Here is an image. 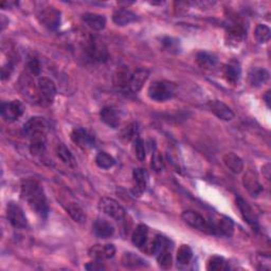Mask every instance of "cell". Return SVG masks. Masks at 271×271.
I'll return each instance as SVG.
<instances>
[{"label": "cell", "mask_w": 271, "mask_h": 271, "mask_svg": "<svg viewBox=\"0 0 271 271\" xmlns=\"http://www.w3.org/2000/svg\"><path fill=\"white\" fill-rule=\"evenodd\" d=\"M21 198L26 201L33 212H35L40 218H47L49 213V206L47 198L42 187L37 181L25 180L21 184Z\"/></svg>", "instance_id": "1"}, {"label": "cell", "mask_w": 271, "mask_h": 271, "mask_svg": "<svg viewBox=\"0 0 271 271\" xmlns=\"http://www.w3.org/2000/svg\"><path fill=\"white\" fill-rule=\"evenodd\" d=\"M177 90V86L169 80H156L148 87V97L156 102H165L172 99Z\"/></svg>", "instance_id": "2"}, {"label": "cell", "mask_w": 271, "mask_h": 271, "mask_svg": "<svg viewBox=\"0 0 271 271\" xmlns=\"http://www.w3.org/2000/svg\"><path fill=\"white\" fill-rule=\"evenodd\" d=\"M85 52L88 59L96 63H105L110 58L106 45L98 36L90 35L88 37L85 45Z\"/></svg>", "instance_id": "3"}, {"label": "cell", "mask_w": 271, "mask_h": 271, "mask_svg": "<svg viewBox=\"0 0 271 271\" xmlns=\"http://www.w3.org/2000/svg\"><path fill=\"white\" fill-rule=\"evenodd\" d=\"M182 221L189 227L207 234H215L212 222H208L202 215L195 211H184L181 214Z\"/></svg>", "instance_id": "4"}, {"label": "cell", "mask_w": 271, "mask_h": 271, "mask_svg": "<svg viewBox=\"0 0 271 271\" xmlns=\"http://www.w3.org/2000/svg\"><path fill=\"white\" fill-rule=\"evenodd\" d=\"M99 210L116 221L123 220L126 214L125 209L117 200L110 197H104L99 201Z\"/></svg>", "instance_id": "5"}, {"label": "cell", "mask_w": 271, "mask_h": 271, "mask_svg": "<svg viewBox=\"0 0 271 271\" xmlns=\"http://www.w3.org/2000/svg\"><path fill=\"white\" fill-rule=\"evenodd\" d=\"M37 90L39 94V103L42 105L51 104L57 96L56 84L48 77H40L38 79Z\"/></svg>", "instance_id": "6"}, {"label": "cell", "mask_w": 271, "mask_h": 271, "mask_svg": "<svg viewBox=\"0 0 271 271\" xmlns=\"http://www.w3.org/2000/svg\"><path fill=\"white\" fill-rule=\"evenodd\" d=\"M38 20L45 28L49 30H57L61 24V12L53 7H47L39 12Z\"/></svg>", "instance_id": "7"}, {"label": "cell", "mask_w": 271, "mask_h": 271, "mask_svg": "<svg viewBox=\"0 0 271 271\" xmlns=\"http://www.w3.org/2000/svg\"><path fill=\"white\" fill-rule=\"evenodd\" d=\"M0 112H2V117L6 122L13 123L23 115L24 106L20 101H11L8 103H3Z\"/></svg>", "instance_id": "8"}, {"label": "cell", "mask_w": 271, "mask_h": 271, "mask_svg": "<svg viewBox=\"0 0 271 271\" xmlns=\"http://www.w3.org/2000/svg\"><path fill=\"white\" fill-rule=\"evenodd\" d=\"M7 218L10 224L18 229H23L28 225L25 215L22 209L14 202H10L7 207Z\"/></svg>", "instance_id": "9"}, {"label": "cell", "mask_w": 271, "mask_h": 271, "mask_svg": "<svg viewBox=\"0 0 271 271\" xmlns=\"http://www.w3.org/2000/svg\"><path fill=\"white\" fill-rule=\"evenodd\" d=\"M117 252L116 247L113 243H107V245H96L89 249V256L93 260L103 261L113 259Z\"/></svg>", "instance_id": "10"}, {"label": "cell", "mask_w": 271, "mask_h": 271, "mask_svg": "<svg viewBox=\"0 0 271 271\" xmlns=\"http://www.w3.org/2000/svg\"><path fill=\"white\" fill-rule=\"evenodd\" d=\"M236 206L242 216V219L245 222L251 226L253 229H257L259 227V222H257L256 214L254 213L253 209L249 206V203L241 197L236 198Z\"/></svg>", "instance_id": "11"}, {"label": "cell", "mask_w": 271, "mask_h": 271, "mask_svg": "<svg viewBox=\"0 0 271 271\" xmlns=\"http://www.w3.org/2000/svg\"><path fill=\"white\" fill-rule=\"evenodd\" d=\"M70 137L73 143H75L77 146L82 148H90L94 145L93 136L85 128L82 127L74 128L71 132Z\"/></svg>", "instance_id": "12"}, {"label": "cell", "mask_w": 271, "mask_h": 271, "mask_svg": "<svg viewBox=\"0 0 271 271\" xmlns=\"http://www.w3.org/2000/svg\"><path fill=\"white\" fill-rule=\"evenodd\" d=\"M208 107L210 111L221 120L224 121H231L234 118V113L227 104L222 101L213 100L208 102Z\"/></svg>", "instance_id": "13"}, {"label": "cell", "mask_w": 271, "mask_h": 271, "mask_svg": "<svg viewBox=\"0 0 271 271\" xmlns=\"http://www.w3.org/2000/svg\"><path fill=\"white\" fill-rule=\"evenodd\" d=\"M23 132L29 138L34 137L37 134L46 133V123L42 118L33 117L25 122L23 125Z\"/></svg>", "instance_id": "14"}, {"label": "cell", "mask_w": 271, "mask_h": 271, "mask_svg": "<svg viewBox=\"0 0 271 271\" xmlns=\"http://www.w3.org/2000/svg\"><path fill=\"white\" fill-rule=\"evenodd\" d=\"M133 185L131 188V193L134 196H141L145 191L147 184V173L143 169H134L132 172Z\"/></svg>", "instance_id": "15"}, {"label": "cell", "mask_w": 271, "mask_h": 271, "mask_svg": "<svg viewBox=\"0 0 271 271\" xmlns=\"http://www.w3.org/2000/svg\"><path fill=\"white\" fill-rule=\"evenodd\" d=\"M113 20L117 25L124 26V25H127L129 23L137 21L138 15L126 8H121V9H117L114 12Z\"/></svg>", "instance_id": "16"}, {"label": "cell", "mask_w": 271, "mask_h": 271, "mask_svg": "<svg viewBox=\"0 0 271 271\" xmlns=\"http://www.w3.org/2000/svg\"><path fill=\"white\" fill-rule=\"evenodd\" d=\"M242 184L251 196H257L263 192L262 184L260 183L259 179H257L256 175L251 171H248L245 175H243Z\"/></svg>", "instance_id": "17"}, {"label": "cell", "mask_w": 271, "mask_h": 271, "mask_svg": "<svg viewBox=\"0 0 271 271\" xmlns=\"http://www.w3.org/2000/svg\"><path fill=\"white\" fill-rule=\"evenodd\" d=\"M82 20L93 31H102L106 26L105 16L97 13H85L82 15Z\"/></svg>", "instance_id": "18"}, {"label": "cell", "mask_w": 271, "mask_h": 271, "mask_svg": "<svg viewBox=\"0 0 271 271\" xmlns=\"http://www.w3.org/2000/svg\"><path fill=\"white\" fill-rule=\"evenodd\" d=\"M93 232L100 238H108L114 235L115 227L104 219H98L93 224Z\"/></svg>", "instance_id": "19"}, {"label": "cell", "mask_w": 271, "mask_h": 271, "mask_svg": "<svg viewBox=\"0 0 271 271\" xmlns=\"http://www.w3.org/2000/svg\"><path fill=\"white\" fill-rule=\"evenodd\" d=\"M269 76L270 74L266 69H264V68L256 67V68H252V69L250 70L248 78H249V83L253 87H261L268 82Z\"/></svg>", "instance_id": "20"}, {"label": "cell", "mask_w": 271, "mask_h": 271, "mask_svg": "<svg viewBox=\"0 0 271 271\" xmlns=\"http://www.w3.org/2000/svg\"><path fill=\"white\" fill-rule=\"evenodd\" d=\"M148 76H150V72H148L146 69H139L137 71H134L131 74L128 89L134 93L139 92L142 89L143 85L145 84Z\"/></svg>", "instance_id": "21"}, {"label": "cell", "mask_w": 271, "mask_h": 271, "mask_svg": "<svg viewBox=\"0 0 271 271\" xmlns=\"http://www.w3.org/2000/svg\"><path fill=\"white\" fill-rule=\"evenodd\" d=\"M100 118L106 125L112 128H117L120 125L121 118L114 107H104L100 113Z\"/></svg>", "instance_id": "22"}, {"label": "cell", "mask_w": 271, "mask_h": 271, "mask_svg": "<svg viewBox=\"0 0 271 271\" xmlns=\"http://www.w3.org/2000/svg\"><path fill=\"white\" fill-rule=\"evenodd\" d=\"M131 74L132 73L125 66H122V67L118 68L117 71L114 74V85L120 89L128 87L130 78H131Z\"/></svg>", "instance_id": "23"}, {"label": "cell", "mask_w": 271, "mask_h": 271, "mask_svg": "<svg viewBox=\"0 0 271 271\" xmlns=\"http://www.w3.org/2000/svg\"><path fill=\"white\" fill-rule=\"evenodd\" d=\"M224 165L234 174H239L243 170V162L240 157L234 153H227L223 156Z\"/></svg>", "instance_id": "24"}, {"label": "cell", "mask_w": 271, "mask_h": 271, "mask_svg": "<svg viewBox=\"0 0 271 271\" xmlns=\"http://www.w3.org/2000/svg\"><path fill=\"white\" fill-rule=\"evenodd\" d=\"M196 62L197 64L203 68V69H213L218 65L219 59L214 53L208 51H200L196 54Z\"/></svg>", "instance_id": "25"}, {"label": "cell", "mask_w": 271, "mask_h": 271, "mask_svg": "<svg viewBox=\"0 0 271 271\" xmlns=\"http://www.w3.org/2000/svg\"><path fill=\"white\" fill-rule=\"evenodd\" d=\"M214 233L224 236H232L234 232V224L228 218H222L218 223H213Z\"/></svg>", "instance_id": "26"}, {"label": "cell", "mask_w": 271, "mask_h": 271, "mask_svg": "<svg viewBox=\"0 0 271 271\" xmlns=\"http://www.w3.org/2000/svg\"><path fill=\"white\" fill-rule=\"evenodd\" d=\"M245 31L240 25H232L227 30L226 40L230 46H237L241 43Z\"/></svg>", "instance_id": "27"}, {"label": "cell", "mask_w": 271, "mask_h": 271, "mask_svg": "<svg viewBox=\"0 0 271 271\" xmlns=\"http://www.w3.org/2000/svg\"><path fill=\"white\" fill-rule=\"evenodd\" d=\"M46 151V133L37 134L30 138V153L33 156H40Z\"/></svg>", "instance_id": "28"}, {"label": "cell", "mask_w": 271, "mask_h": 271, "mask_svg": "<svg viewBox=\"0 0 271 271\" xmlns=\"http://www.w3.org/2000/svg\"><path fill=\"white\" fill-rule=\"evenodd\" d=\"M147 234H148V228L145 225H139L133 230L131 235V241L133 245L137 248H142L145 246L147 240Z\"/></svg>", "instance_id": "29"}, {"label": "cell", "mask_w": 271, "mask_h": 271, "mask_svg": "<svg viewBox=\"0 0 271 271\" xmlns=\"http://www.w3.org/2000/svg\"><path fill=\"white\" fill-rule=\"evenodd\" d=\"M122 264L127 268H140L147 266V263L140 256L131 252H126L122 256Z\"/></svg>", "instance_id": "30"}, {"label": "cell", "mask_w": 271, "mask_h": 271, "mask_svg": "<svg viewBox=\"0 0 271 271\" xmlns=\"http://www.w3.org/2000/svg\"><path fill=\"white\" fill-rule=\"evenodd\" d=\"M240 67L239 64L236 62H231L229 63L226 67H225V76L228 79V82L232 83V84H236L238 82V79L240 77Z\"/></svg>", "instance_id": "31"}, {"label": "cell", "mask_w": 271, "mask_h": 271, "mask_svg": "<svg viewBox=\"0 0 271 271\" xmlns=\"http://www.w3.org/2000/svg\"><path fill=\"white\" fill-rule=\"evenodd\" d=\"M57 155L58 157L62 160L63 164H65L66 166L68 167H75L76 162H75V159L72 155V153L70 152L69 148H68L65 144L63 143H60L57 147Z\"/></svg>", "instance_id": "32"}, {"label": "cell", "mask_w": 271, "mask_h": 271, "mask_svg": "<svg viewBox=\"0 0 271 271\" xmlns=\"http://www.w3.org/2000/svg\"><path fill=\"white\" fill-rule=\"evenodd\" d=\"M67 212L70 215V218L77 224H84L86 222V215L84 210L80 208L77 203L71 202L67 207Z\"/></svg>", "instance_id": "33"}, {"label": "cell", "mask_w": 271, "mask_h": 271, "mask_svg": "<svg viewBox=\"0 0 271 271\" xmlns=\"http://www.w3.org/2000/svg\"><path fill=\"white\" fill-rule=\"evenodd\" d=\"M156 259H157L158 266L161 269L168 270L173 265V256H172V253L169 250V248L164 249V250H161L160 252H158L156 254Z\"/></svg>", "instance_id": "34"}, {"label": "cell", "mask_w": 271, "mask_h": 271, "mask_svg": "<svg viewBox=\"0 0 271 271\" xmlns=\"http://www.w3.org/2000/svg\"><path fill=\"white\" fill-rule=\"evenodd\" d=\"M193 259V250L187 245H181L177 251V263L180 265H188Z\"/></svg>", "instance_id": "35"}, {"label": "cell", "mask_w": 271, "mask_h": 271, "mask_svg": "<svg viewBox=\"0 0 271 271\" xmlns=\"http://www.w3.org/2000/svg\"><path fill=\"white\" fill-rule=\"evenodd\" d=\"M96 164L100 169L108 170L116 165V160L113 156L105 152H100L96 157Z\"/></svg>", "instance_id": "36"}, {"label": "cell", "mask_w": 271, "mask_h": 271, "mask_svg": "<svg viewBox=\"0 0 271 271\" xmlns=\"http://www.w3.org/2000/svg\"><path fill=\"white\" fill-rule=\"evenodd\" d=\"M271 35V31L269 26L266 24H257L254 30V37L257 43L260 44H266L269 42Z\"/></svg>", "instance_id": "37"}, {"label": "cell", "mask_w": 271, "mask_h": 271, "mask_svg": "<svg viewBox=\"0 0 271 271\" xmlns=\"http://www.w3.org/2000/svg\"><path fill=\"white\" fill-rule=\"evenodd\" d=\"M207 269L210 271H222V270H227V262L225 261L224 257L214 255L210 257V260L208 261L207 264Z\"/></svg>", "instance_id": "38"}, {"label": "cell", "mask_w": 271, "mask_h": 271, "mask_svg": "<svg viewBox=\"0 0 271 271\" xmlns=\"http://www.w3.org/2000/svg\"><path fill=\"white\" fill-rule=\"evenodd\" d=\"M133 151L134 155L140 161H144L146 157V151H145V144L143 140L139 137H137L133 141Z\"/></svg>", "instance_id": "39"}, {"label": "cell", "mask_w": 271, "mask_h": 271, "mask_svg": "<svg viewBox=\"0 0 271 271\" xmlns=\"http://www.w3.org/2000/svg\"><path fill=\"white\" fill-rule=\"evenodd\" d=\"M138 127H137V124H130L128 126H126L123 130L121 131V138H123L124 140L126 141H129L131 139H136L138 137Z\"/></svg>", "instance_id": "40"}, {"label": "cell", "mask_w": 271, "mask_h": 271, "mask_svg": "<svg viewBox=\"0 0 271 271\" xmlns=\"http://www.w3.org/2000/svg\"><path fill=\"white\" fill-rule=\"evenodd\" d=\"M152 168L156 172H161L165 168L164 158H162L161 154L156 150V148L154 150L153 155H152Z\"/></svg>", "instance_id": "41"}, {"label": "cell", "mask_w": 271, "mask_h": 271, "mask_svg": "<svg viewBox=\"0 0 271 271\" xmlns=\"http://www.w3.org/2000/svg\"><path fill=\"white\" fill-rule=\"evenodd\" d=\"M28 70L33 75H38L40 73V64L37 59H31L28 62Z\"/></svg>", "instance_id": "42"}, {"label": "cell", "mask_w": 271, "mask_h": 271, "mask_svg": "<svg viewBox=\"0 0 271 271\" xmlns=\"http://www.w3.org/2000/svg\"><path fill=\"white\" fill-rule=\"evenodd\" d=\"M85 269L90 271H97V270H105L106 267L102 264V261L94 260L93 262H90L87 265H85Z\"/></svg>", "instance_id": "43"}, {"label": "cell", "mask_w": 271, "mask_h": 271, "mask_svg": "<svg viewBox=\"0 0 271 271\" xmlns=\"http://www.w3.org/2000/svg\"><path fill=\"white\" fill-rule=\"evenodd\" d=\"M13 69H14V65H13L11 62H9L7 65H5L2 68V78L4 80L9 78L13 72Z\"/></svg>", "instance_id": "44"}, {"label": "cell", "mask_w": 271, "mask_h": 271, "mask_svg": "<svg viewBox=\"0 0 271 271\" xmlns=\"http://www.w3.org/2000/svg\"><path fill=\"white\" fill-rule=\"evenodd\" d=\"M263 174L265 176V178L267 180L270 179V165L269 164H266L264 167H263Z\"/></svg>", "instance_id": "45"}, {"label": "cell", "mask_w": 271, "mask_h": 271, "mask_svg": "<svg viewBox=\"0 0 271 271\" xmlns=\"http://www.w3.org/2000/svg\"><path fill=\"white\" fill-rule=\"evenodd\" d=\"M264 100L266 101V104H267V106L269 107V105H270V91H267V92H266L265 97H264Z\"/></svg>", "instance_id": "46"}]
</instances>
